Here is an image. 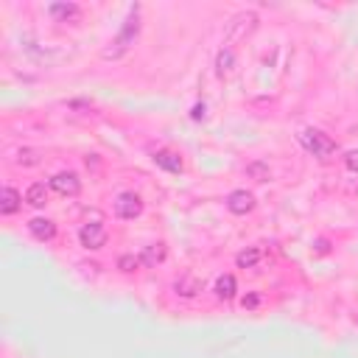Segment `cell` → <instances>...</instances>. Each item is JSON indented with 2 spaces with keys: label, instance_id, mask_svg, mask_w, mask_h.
Wrapping results in <instances>:
<instances>
[{
  "label": "cell",
  "instance_id": "obj_21",
  "mask_svg": "<svg viewBox=\"0 0 358 358\" xmlns=\"http://www.w3.org/2000/svg\"><path fill=\"white\" fill-rule=\"evenodd\" d=\"M344 163H347V168H350V171H355V174H358V149H355V152H350V154L344 157Z\"/></svg>",
  "mask_w": 358,
  "mask_h": 358
},
{
  "label": "cell",
  "instance_id": "obj_6",
  "mask_svg": "<svg viewBox=\"0 0 358 358\" xmlns=\"http://www.w3.org/2000/svg\"><path fill=\"white\" fill-rule=\"evenodd\" d=\"M227 210L235 213V216H247V213L255 210V196L249 190H233L227 196Z\"/></svg>",
  "mask_w": 358,
  "mask_h": 358
},
{
  "label": "cell",
  "instance_id": "obj_3",
  "mask_svg": "<svg viewBox=\"0 0 358 358\" xmlns=\"http://www.w3.org/2000/svg\"><path fill=\"white\" fill-rule=\"evenodd\" d=\"M258 23H260L258 12H238V15H235V17H233V20L227 23V31H224V42H227V45L244 42L247 37H252V34H255Z\"/></svg>",
  "mask_w": 358,
  "mask_h": 358
},
{
  "label": "cell",
  "instance_id": "obj_7",
  "mask_svg": "<svg viewBox=\"0 0 358 358\" xmlns=\"http://www.w3.org/2000/svg\"><path fill=\"white\" fill-rule=\"evenodd\" d=\"M79 241L84 249H101L107 244V230L101 224H84L79 230Z\"/></svg>",
  "mask_w": 358,
  "mask_h": 358
},
{
  "label": "cell",
  "instance_id": "obj_23",
  "mask_svg": "<svg viewBox=\"0 0 358 358\" xmlns=\"http://www.w3.org/2000/svg\"><path fill=\"white\" fill-rule=\"evenodd\" d=\"M202 115H204V104H199V107H193V118H196V120H199V118H202Z\"/></svg>",
  "mask_w": 358,
  "mask_h": 358
},
{
  "label": "cell",
  "instance_id": "obj_18",
  "mask_svg": "<svg viewBox=\"0 0 358 358\" xmlns=\"http://www.w3.org/2000/svg\"><path fill=\"white\" fill-rule=\"evenodd\" d=\"M17 163H20V165H37V163H39V152H34V149H23V152L17 154Z\"/></svg>",
  "mask_w": 358,
  "mask_h": 358
},
{
  "label": "cell",
  "instance_id": "obj_15",
  "mask_svg": "<svg viewBox=\"0 0 358 358\" xmlns=\"http://www.w3.org/2000/svg\"><path fill=\"white\" fill-rule=\"evenodd\" d=\"M26 202H28L31 207H45V204H48V188H45L42 182H34V185L26 190Z\"/></svg>",
  "mask_w": 358,
  "mask_h": 358
},
{
  "label": "cell",
  "instance_id": "obj_11",
  "mask_svg": "<svg viewBox=\"0 0 358 358\" xmlns=\"http://www.w3.org/2000/svg\"><path fill=\"white\" fill-rule=\"evenodd\" d=\"M28 233L37 238V241H51L56 235V224L51 219H31L28 222Z\"/></svg>",
  "mask_w": 358,
  "mask_h": 358
},
{
  "label": "cell",
  "instance_id": "obj_19",
  "mask_svg": "<svg viewBox=\"0 0 358 358\" xmlns=\"http://www.w3.org/2000/svg\"><path fill=\"white\" fill-rule=\"evenodd\" d=\"M118 266H120L123 271H134L137 266H143V260H140V258H134V255H123V258L118 260Z\"/></svg>",
  "mask_w": 358,
  "mask_h": 358
},
{
  "label": "cell",
  "instance_id": "obj_2",
  "mask_svg": "<svg viewBox=\"0 0 358 358\" xmlns=\"http://www.w3.org/2000/svg\"><path fill=\"white\" fill-rule=\"evenodd\" d=\"M300 143H303V149L308 154H314L316 160H330L336 154V140L330 134H325L322 129H303Z\"/></svg>",
  "mask_w": 358,
  "mask_h": 358
},
{
  "label": "cell",
  "instance_id": "obj_22",
  "mask_svg": "<svg viewBox=\"0 0 358 358\" xmlns=\"http://www.w3.org/2000/svg\"><path fill=\"white\" fill-rule=\"evenodd\" d=\"M258 303H260V297H258V294H252V297H244V303H241V305H244V308H255Z\"/></svg>",
  "mask_w": 358,
  "mask_h": 358
},
{
  "label": "cell",
  "instance_id": "obj_4",
  "mask_svg": "<svg viewBox=\"0 0 358 358\" xmlns=\"http://www.w3.org/2000/svg\"><path fill=\"white\" fill-rule=\"evenodd\" d=\"M143 213V199L137 196V193H120L118 199H115V216L118 219H126V222H132V219H137Z\"/></svg>",
  "mask_w": 358,
  "mask_h": 358
},
{
  "label": "cell",
  "instance_id": "obj_12",
  "mask_svg": "<svg viewBox=\"0 0 358 358\" xmlns=\"http://www.w3.org/2000/svg\"><path fill=\"white\" fill-rule=\"evenodd\" d=\"M154 163L160 165V168H165V171H171V174H179L182 171V157L179 154H174V152H154Z\"/></svg>",
  "mask_w": 358,
  "mask_h": 358
},
{
  "label": "cell",
  "instance_id": "obj_14",
  "mask_svg": "<svg viewBox=\"0 0 358 358\" xmlns=\"http://www.w3.org/2000/svg\"><path fill=\"white\" fill-rule=\"evenodd\" d=\"M140 260H143V266H157V263H163L165 260V244H152V247H146L140 252Z\"/></svg>",
  "mask_w": 358,
  "mask_h": 358
},
{
  "label": "cell",
  "instance_id": "obj_1",
  "mask_svg": "<svg viewBox=\"0 0 358 358\" xmlns=\"http://www.w3.org/2000/svg\"><path fill=\"white\" fill-rule=\"evenodd\" d=\"M140 6H132L129 9V15H126V20H123V26H120V31L109 39V45L101 51V56L109 62H115V59H120V56H126L129 51H132V45L137 42V37H140Z\"/></svg>",
  "mask_w": 358,
  "mask_h": 358
},
{
  "label": "cell",
  "instance_id": "obj_8",
  "mask_svg": "<svg viewBox=\"0 0 358 358\" xmlns=\"http://www.w3.org/2000/svg\"><path fill=\"white\" fill-rule=\"evenodd\" d=\"M48 15L56 23H79L82 20V9L76 3H51L48 6Z\"/></svg>",
  "mask_w": 358,
  "mask_h": 358
},
{
  "label": "cell",
  "instance_id": "obj_5",
  "mask_svg": "<svg viewBox=\"0 0 358 358\" xmlns=\"http://www.w3.org/2000/svg\"><path fill=\"white\" fill-rule=\"evenodd\" d=\"M51 190H56L59 196H79L82 190V179L73 171H62L51 179Z\"/></svg>",
  "mask_w": 358,
  "mask_h": 358
},
{
  "label": "cell",
  "instance_id": "obj_16",
  "mask_svg": "<svg viewBox=\"0 0 358 358\" xmlns=\"http://www.w3.org/2000/svg\"><path fill=\"white\" fill-rule=\"evenodd\" d=\"M233 67H235V53H233L230 48L219 51V56H216V73H219V76H230Z\"/></svg>",
  "mask_w": 358,
  "mask_h": 358
},
{
  "label": "cell",
  "instance_id": "obj_17",
  "mask_svg": "<svg viewBox=\"0 0 358 358\" xmlns=\"http://www.w3.org/2000/svg\"><path fill=\"white\" fill-rule=\"evenodd\" d=\"M258 260H260V249H244V252L235 258V263H238L241 269H252Z\"/></svg>",
  "mask_w": 358,
  "mask_h": 358
},
{
  "label": "cell",
  "instance_id": "obj_20",
  "mask_svg": "<svg viewBox=\"0 0 358 358\" xmlns=\"http://www.w3.org/2000/svg\"><path fill=\"white\" fill-rule=\"evenodd\" d=\"M247 174H252L258 182H266V179H269V168H266V165H260V163L249 165V168H247Z\"/></svg>",
  "mask_w": 358,
  "mask_h": 358
},
{
  "label": "cell",
  "instance_id": "obj_13",
  "mask_svg": "<svg viewBox=\"0 0 358 358\" xmlns=\"http://www.w3.org/2000/svg\"><path fill=\"white\" fill-rule=\"evenodd\" d=\"M235 292H238V283H235L233 274H222V277L216 280V294H219V300H233Z\"/></svg>",
  "mask_w": 358,
  "mask_h": 358
},
{
  "label": "cell",
  "instance_id": "obj_10",
  "mask_svg": "<svg viewBox=\"0 0 358 358\" xmlns=\"http://www.w3.org/2000/svg\"><path fill=\"white\" fill-rule=\"evenodd\" d=\"M20 204H23V196L15 188L0 190V213H3V216H15V213L20 210Z\"/></svg>",
  "mask_w": 358,
  "mask_h": 358
},
{
  "label": "cell",
  "instance_id": "obj_9",
  "mask_svg": "<svg viewBox=\"0 0 358 358\" xmlns=\"http://www.w3.org/2000/svg\"><path fill=\"white\" fill-rule=\"evenodd\" d=\"M202 289H204V283H202L196 274H182V277L174 283V292H177L179 297H196Z\"/></svg>",
  "mask_w": 358,
  "mask_h": 358
}]
</instances>
